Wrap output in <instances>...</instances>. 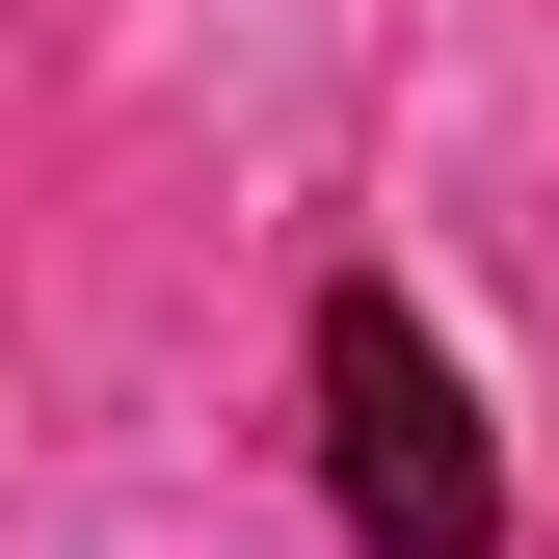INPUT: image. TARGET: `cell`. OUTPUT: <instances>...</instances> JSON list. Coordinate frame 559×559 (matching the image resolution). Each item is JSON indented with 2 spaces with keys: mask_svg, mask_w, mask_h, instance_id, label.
Instances as JSON below:
<instances>
[{
  "mask_svg": "<svg viewBox=\"0 0 559 559\" xmlns=\"http://www.w3.org/2000/svg\"><path fill=\"white\" fill-rule=\"evenodd\" d=\"M320 479H346V559H507V427L400 294H320Z\"/></svg>",
  "mask_w": 559,
  "mask_h": 559,
  "instance_id": "1",
  "label": "cell"
}]
</instances>
